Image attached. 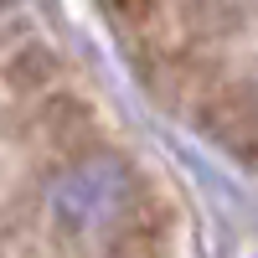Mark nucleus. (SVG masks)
<instances>
[{"label":"nucleus","instance_id":"obj_1","mask_svg":"<svg viewBox=\"0 0 258 258\" xmlns=\"http://www.w3.org/2000/svg\"><path fill=\"white\" fill-rule=\"evenodd\" d=\"M124 197H129L124 165L109 160V155H93V160L73 165L68 176H57V186H52V212H57V222L73 227V232H98V227H109V222L119 217Z\"/></svg>","mask_w":258,"mask_h":258}]
</instances>
